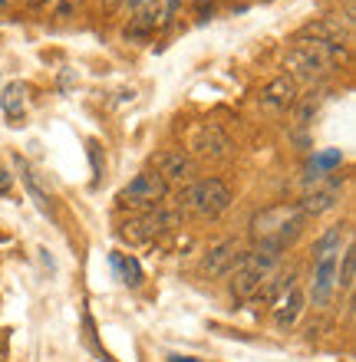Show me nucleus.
I'll list each match as a JSON object with an SVG mask.
<instances>
[{
  "label": "nucleus",
  "mask_w": 356,
  "mask_h": 362,
  "mask_svg": "<svg viewBox=\"0 0 356 362\" xmlns=\"http://www.w3.org/2000/svg\"><path fill=\"white\" fill-rule=\"evenodd\" d=\"M175 13H178V0H168V4H165V10H162V23H172Z\"/></svg>",
  "instance_id": "obj_22"
},
{
  "label": "nucleus",
  "mask_w": 356,
  "mask_h": 362,
  "mask_svg": "<svg viewBox=\"0 0 356 362\" xmlns=\"http://www.w3.org/2000/svg\"><path fill=\"white\" fill-rule=\"evenodd\" d=\"M300 310H304V293L294 286L287 296H280L277 300V313H274V320H277V326H290L300 316Z\"/></svg>",
  "instance_id": "obj_12"
},
{
  "label": "nucleus",
  "mask_w": 356,
  "mask_h": 362,
  "mask_svg": "<svg viewBox=\"0 0 356 362\" xmlns=\"http://www.w3.org/2000/svg\"><path fill=\"white\" fill-rule=\"evenodd\" d=\"M323 254H340V230H327L323 238L314 244V257H323Z\"/></svg>",
  "instance_id": "obj_16"
},
{
  "label": "nucleus",
  "mask_w": 356,
  "mask_h": 362,
  "mask_svg": "<svg viewBox=\"0 0 356 362\" xmlns=\"http://www.w3.org/2000/svg\"><path fill=\"white\" fill-rule=\"evenodd\" d=\"M113 267L119 270V276H122V284L129 286H139L142 284V267H139V260L135 257H125V254H113Z\"/></svg>",
  "instance_id": "obj_15"
},
{
  "label": "nucleus",
  "mask_w": 356,
  "mask_h": 362,
  "mask_svg": "<svg viewBox=\"0 0 356 362\" xmlns=\"http://www.w3.org/2000/svg\"><path fill=\"white\" fill-rule=\"evenodd\" d=\"M340 162H343L340 148H330V152H320L317 158H314V168H310V172H314V178H320L323 168H333V165H340Z\"/></svg>",
  "instance_id": "obj_18"
},
{
  "label": "nucleus",
  "mask_w": 356,
  "mask_h": 362,
  "mask_svg": "<svg viewBox=\"0 0 356 362\" xmlns=\"http://www.w3.org/2000/svg\"><path fill=\"white\" fill-rule=\"evenodd\" d=\"M192 148L195 155H202V158H224V155L231 152V139L222 132V129H198L192 139Z\"/></svg>",
  "instance_id": "obj_10"
},
{
  "label": "nucleus",
  "mask_w": 356,
  "mask_h": 362,
  "mask_svg": "<svg viewBox=\"0 0 356 362\" xmlns=\"http://www.w3.org/2000/svg\"><path fill=\"white\" fill-rule=\"evenodd\" d=\"M212 10H214L212 0H195V13H198V20H208L212 17Z\"/></svg>",
  "instance_id": "obj_20"
},
{
  "label": "nucleus",
  "mask_w": 356,
  "mask_h": 362,
  "mask_svg": "<svg viewBox=\"0 0 356 362\" xmlns=\"http://www.w3.org/2000/svg\"><path fill=\"white\" fill-rule=\"evenodd\" d=\"M353 270H356V254H353V247H347L343 264H340V286H343V290L353 286Z\"/></svg>",
  "instance_id": "obj_19"
},
{
  "label": "nucleus",
  "mask_w": 356,
  "mask_h": 362,
  "mask_svg": "<svg viewBox=\"0 0 356 362\" xmlns=\"http://www.w3.org/2000/svg\"><path fill=\"white\" fill-rule=\"evenodd\" d=\"M241 257H244V254H241L238 244H234V240H224V244H218V247L205 257L202 267L208 276H224V274H234V270H238Z\"/></svg>",
  "instance_id": "obj_9"
},
{
  "label": "nucleus",
  "mask_w": 356,
  "mask_h": 362,
  "mask_svg": "<svg viewBox=\"0 0 356 362\" xmlns=\"http://www.w3.org/2000/svg\"><path fill=\"white\" fill-rule=\"evenodd\" d=\"M323 99H327V89H310L304 99H297V109H294V122L297 125H310V119L320 112V105H323Z\"/></svg>",
  "instance_id": "obj_11"
},
{
  "label": "nucleus",
  "mask_w": 356,
  "mask_h": 362,
  "mask_svg": "<svg viewBox=\"0 0 356 362\" xmlns=\"http://www.w3.org/2000/svg\"><path fill=\"white\" fill-rule=\"evenodd\" d=\"M23 103H27V86L23 83H7L4 93H0V109L10 115V119H17L23 112Z\"/></svg>",
  "instance_id": "obj_13"
},
{
  "label": "nucleus",
  "mask_w": 356,
  "mask_h": 362,
  "mask_svg": "<svg viewBox=\"0 0 356 362\" xmlns=\"http://www.w3.org/2000/svg\"><path fill=\"white\" fill-rule=\"evenodd\" d=\"M168 362H198L195 356H168Z\"/></svg>",
  "instance_id": "obj_25"
},
{
  "label": "nucleus",
  "mask_w": 356,
  "mask_h": 362,
  "mask_svg": "<svg viewBox=\"0 0 356 362\" xmlns=\"http://www.w3.org/2000/svg\"><path fill=\"white\" fill-rule=\"evenodd\" d=\"M33 4H47V0H33Z\"/></svg>",
  "instance_id": "obj_27"
},
{
  "label": "nucleus",
  "mask_w": 356,
  "mask_h": 362,
  "mask_svg": "<svg viewBox=\"0 0 356 362\" xmlns=\"http://www.w3.org/2000/svg\"><path fill=\"white\" fill-rule=\"evenodd\" d=\"M116 4H119V0H103V7H106V10H113Z\"/></svg>",
  "instance_id": "obj_26"
},
{
  "label": "nucleus",
  "mask_w": 356,
  "mask_h": 362,
  "mask_svg": "<svg viewBox=\"0 0 356 362\" xmlns=\"http://www.w3.org/2000/svg\"><path fill=\"white\" fill-rule=\"evenodd\" d=\"M294 103H297V83H294L287 73H284V76H274L258 95V105L264 112H284V109H290Z\"/></svg>",
  "instance_id": "obj_5"
},
{
  "label": "nucleus",
  "mask_w": 356,
  "mask_h": 362,
  "mask_svg": "<svg viewBox=\"0 0 356 362\" xmlns=\"http://www.w3.org/2000/svg\"><path fill=\"white\" fill-rule=\"evenodd\" d=\"M79 4H83V0H63V4H59V10H57V13H59V17H69V13H73V10H76Z\"/></svg>",
  "instance_id": "obj_23"
},
{
  "label": "nucleus",
  "mask_w": 356,
  "mask_h": 362,
  "mask_svg": "<svg viewBox=\"0 0 356 362\" xmlns=\"http://www.w3.org/2000/svg\"><path fill=\"white\" fill-rule=\"evenodd\" d=\"M23 185H27L30 198L37 201V208L43 211V214H50V198H47V194H43V188H40L37 181H33V175H30V168H23Z\"/></svg>",
  "instance_id": "obj_17"
},
{
  "label": "nucleus",
  "mask_w": 356,
  "mask_h": 362,
  "mask_svg": "<svg viewBox=\"0 0 356 362\" xmlns=\"http://www.w3.org/2000/svg\"><path fill=\"white\" fill-rule=\"evenodd\" d=\"M162 23V7H159V0L155 4H149V7L135 10L132 17H129V23H125L122 37L129 40V43H142V40H149L155 33V27Z\"/></svg>",
  "instance_id": "obj_7"
},
{
  "label": "nucleus",
  "mask_w": 356,
  "mask_h": 362,
  "mask_svg": "<svg viewBox=\"0 0 356 362\" xmlns=\"http://www.w3.org/2000/svg\"><path fill=\"white\" fill-rule=\"evenodd\" d=\"M10 188H13V175L0 165V194H10Z\"/></svg>",
  "instance_id": "obj_21"
},
{
  "label": "nucleus",
  "mask_w": 356,
  "mask_h": 362,
  "mask_svg": "<svg viewBox=\"0 0 356 362\" xmlns=\"http://www.w3.org/2000/svg\"><path fill=\"white\" fill-rule=\"evenodd\" d=\"M185 201H188V208H192L195 214L218 218V214H224V211L231 208V191H228V185H224L222 178H202L188 188Z\"/></svg>",
  "instance_id": "obj_2"
},
{
  "label": "nucleus",
  "mask_w": 356,
  "mask_h": 362,
  "mask_svg": "<svg viewBox=\"0 0 356 362\" xmlns=\"http://www.w3.org/2000/svg\"><path fill=\"white\" fill-rule=\"evenodd\" d=\"M175 224H178V214L152 208V211H145V214H139V218L125 221V224H122V238L125 240H135V244H145V240L159 238L162 230L175 228Z\"/></svg>",
  "instance_id": "obj_4"
},
{
  "label": "nucleus",
  "mask_w": 356,
  "mask_h": 362,
  "mask_svg": "<svg viewBox=\"0 0 356 362\" xmlns=\"http://www.w3.org/2000/svg\"><path fill=\"white\" fill-rule=\"evenodd\" d=\"M132 10H142V7H149V4H155V0H125Z\"/></svg>",
  "instance_id": "obj_24"
},
{
  "label": "nucleus",
  "mask_w": 356,
  "mask_h": 362,
  "mask_svg": "<svg viewBox=\"0 0 356 362\" xmlns=\"http://www.w3.org/2000/svg\"><path fill=\"white\" fill-rule=\"evenodd\" d=\"M155 175L168 185V181H188L195 175V162L185 152H162L155 155Z\"/></svg>",
  "instance_id": "obj_8"
},
{
  "label": "nucleus",
  "mask_w": 356,
  "mask_h": 362,
  "mask_svg": "<svg viewBox=\"0 0 356 362\" xmlns=\"http://www.w3.org/2000/svg\"><path fill=\"white\" fill-rule=\"evenodd\" d=\"M337 208V191L333 188H323V191H314V194H307V198H304V204H300V211H304V214H314V218H317V214H323V211H333Z\"/></svg>",
  "instance_id": "obj_14"
},
{
  "label": "nucleus",
  "mask_w": 356,
  "mask_h": 362,
  "mask_svg": "<svg viewBox=\"0 0 356 362\" xmlns=\"http://www.w3.org/2000/svg\"><path fill=\"white\" fill-rule=\"evenodd\" d=\"M165 198H168V185H165L155 172L135 175V178L122 188V194H119L122 204H135V208H149V211L159 208Z\"/></svg>",
  "instance_id": "obj_3"
},
{
  "label": "nucleus",
  "mask_w": 356,
  "mask_h": 362,
  "mask_svg": "<svg viewBox=\"0 0 356 362\" xmlns=\"http://www.w3.org/2000/svg\"><path fill=\"white\" fill-rule=\"evenodd\" d=\"M307 224V214L300 211V204H277V208L260 211L254 218V234L260 238V244H277V247H287L290 240L297 238Z\"/></svg>",
  "instance_id": "obj_1"
},
{
  "label": "nucleus",
  "mask_w": 356,
  "mask_h": 362,
  "mask_svg": "<svg viewBox=\"0 0 356 362\" xmlns=\"http://www.w3.org/2000/svg\"><path fill=\"white\" fill-rule=\"evenodd\" d=\"M333 290H337V254H323V257H317V267H314L310 296H314L317 306H327Z\"/></svg>",
  "instance_id": "obj_6"
}]
</instances>
